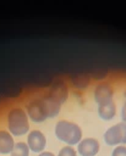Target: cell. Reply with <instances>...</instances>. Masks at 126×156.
Listing matches in <instances>:
<instances>
[{"label": "cell", "instance_id": "obj_5", "mask_svg": "<svg viewBox=\"0 0 126 156\" xmlns=\"http://www.w3.org/2000/svg\"><path fill=\"white\" fill-rule=\"evenodd\" d=\"M69 92V86L67 82L62 79H57L50 85L47 94L50 98L63 105L68 99Z\"/></svg>", "mask_w": 126, "mask_h": 156}, {"label": "cell", "instance_id": "obj_10", "mask_svg": "<svg viewBox=\"0 0 126 156\" xmlns=\"http://www.w3.org/2000/svg\"><path fill=\"white\" fill-rule=\"evenodd\" d=\"M117 108L114 101L107 105L98 106V115L102 120L108 121L111 120L116 117Z\"/></svg>", "mask_w": 126, "mask_h": 156}, {"label": "cell", "instance_id": "obj_1", "mask_svg": "<svg viewBox=\"0 0 126 156\" xmlns=\"http://www.w3.org/2000/svg\"><path fill=\"white\" fill-rule=\"evenodd\" d=\"M54 134L59 141L69 146H76L83 138V130L80 126L67 120H58L55 125Z\"/></svg>", "mask_w": 126, "mask_h": 156}, {"label": "cell", "instance_id": "obj_11", "mask_svg": "<svg viewBox=\"0 0 126 156\" xmlns=\"http://www.w3.org/2000/svg\"><path fill=\"white\" fill-rule=\"evenodd\" d=\"M30 149L27 143L24 142H18L15 143L13 150L11 152V156H29Z\"/></svg>", "mask_w": 126, "mask_h": 156}, {"label": "cell", "instance_id": "obj_3", "mask_svg": "<svg viewBox=\"0 0 126 156\" xmlns=\"http://www.w3.org/2000/svg\"><path fill=\"white\" fill-rule=\"evenodd\" d=\"M27 114L35 123H41L48 119L47 106L44 95L33 98L26 105Z\"/></svg>", "mask_w": 126, "mask_h": 156}, {"label": "cell", "instance_id": "obj_16", "mask_svg": "<svg viewBox=\"0 0 126 156\" xmlns=\"http://www.w3.org/2000/svg\"><path fill=\"white\" fill-rule=\"evenodd\" d=\"M38 156H55V155L50 152H43L40 153Z\"/></svg>", "mask_w": 126, "mask_h": 156}, {"label": "cell", "instance_id": "obj_14", "mask_svg": "<svg viewBox=\"0 0 126 156\" xmlns=\"http://www.w3.org/2000/svg\"><path fill=\"white\" fill-rule=\"evenodd\" d=\"M121 123V126H122V135H123V139H122V145H126V123L122 122Z\"/></svg>", "mask_w": 126, "mask_h": 156}, {"label": "cell", "instance_id": "obj_9", "mask_svg": "<svg viewBox=\"0 0 126 156\" xmlns=\"http://www.w3.org/2000/svg\"><path fill=\"white\" fill-rule=\"evenodd\" d=\"M15 140L12 134L5 129L0 130V154L8 155L15 147Z\"/></svg>", "mask_w": 126, "mask_h": 156}, {"label": "cell", "instance_id": "obj_15", "mask_svg": "<svg viewBox=\"0 0 126 156\" xmlns=\"http://www.w3.org/2000/svg\"><path fill=\"white\" fill-rule=\"evenodd\" d=\"M121 117H122V122L126 123V101L122 105V111H121Z\"/></svg>", "mask_w": 126, "mask_h": 156}, {"label": "cell", "instance_id": "obj_13", "mask_svg": "<svg viewBox=\"0 0 126 156\" xmlns=\"http://www.w3.org/2000/svg\"><path fill=\"white\" fill-rule=\"evenodd\" d=\"M111 156H126V146L123 145L116 146L113 149Z\"/></svg>", "mask_w": 126, "mask_h": 156}, {"label": "cell", "instance_id": "obj_4", "mask_svg": "<svg viewBox=\"0 0 126 156\" xmlns=\"http://www.w3.org/2000/svg\"><path fill=\"white\" fill-rule=\"evenodd\" d=\"M93 96H94L95 101L96 102L98 106L107 105L113 101L114 88L113 85L109 82H99L95 87Z\"/></svg>", "mask_w": 126, "mask_h": 156}, {"label": "cell", "instance_id": "obj_6", "mask_svg": "<svg viewBox=\"0 0 126 156\" xmlns=\"http://www.w3.org/2000/svg\"><path fill=\"white\" fill-rule=\"evenodd\" d=\"M27 145L34 153H41L47 146V139L41 131L35 129L31 131L28 135Z\"/></svg>", "mask_w": 126, "mask_h": 156}, {"label": "cell", "instance_id": "obj_8", "mask_svg": "<svg viewBox=\"0 0 126 156\" xmlns=\"http://www.w3.org/2000/svg\"><path fill=\"white\" fill-rule=\"evenodd\" d=\"M103 139L104 142L109 146H118L122 145L123 135L121 123H117L108 128L104 133Z\"/></svg>", "mask_w": 126, "mask_h": 156}, {"label": "cell", "instance_id": "obj_12", "mask_svg": "<svg viewBox=\"0 0 126 156\" xmlns=\"http://www.w3.org/2000/svg\"><path fill=\"white\" fill-rule=\"evenodd\" d=\"M57 156H77L76 151L72 146H64L58 152Z\"/></svg>", "mask_w": 126, "mask_h": 156}, {"label": "cell", "instance_id": "obj_2", "mask_svg": "<svg viewBox=\"0 0 126 156\" xmlns=\"http://www.w3.org/2000/svg\"><path fill=\"white\" fill-rule=\"evenodd\" d=\"M7 126L12 136L19 137L27 134L30 129L28 116L21 107L11 108L7 114Z\"/></svg>", "mask_w": 126, "mask_h": 156}, {"label": "cell", "instance_id": "obj_7", "mask_svg": "<svg viewBox=\"0 0 126 156\" xmlns=\"http://www.w3.org/2000/svg\"><path fill=\"white\" fill-rule=\"evenodd\" d=\"M100 150V144L96 139H83L77 144V152L81 156H96Z\"/></svg>", "mask_w": 126, "mask_h": 156}]
</instances>
